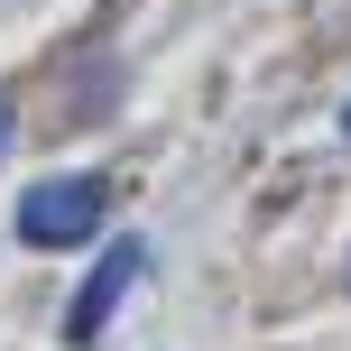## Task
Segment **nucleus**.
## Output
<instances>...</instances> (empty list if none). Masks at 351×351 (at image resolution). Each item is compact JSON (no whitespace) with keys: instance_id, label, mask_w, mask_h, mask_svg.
<instances>
[{"instance_id":"7ed1b4c3","label":"nucleus","mask_w":351,"mask_h":351,"mask_svg":"<svg viewBox=\"0 0 351 351\" xmlns=\"http://www.w3.org/2000/svg\"><path fill=\"white\" fill-rule=\"evenodd\" d=\"M0 158H10V111H0Z\"/></svg>"},{"instance_id":"20e7f679","label":"nucleus","mask_w":351,"mask_h":351,"mask_svg":"<svg viewBox=\"0 0 351 351\" xmlns=\"http://www.w3.org/2000/svg\"><path fill=\"white\" fill-rule=\"evenodd\" d=\"M342 130H351V111H342Z\"/></svg>"},{"instance_id":"f03ea898","label":"nucleus","mask_w":351,"mask_h":351,"mask_svg":"<svg viewBox=\"0 0 351 351\" xmlns=\"http://www.w3.org/2000/svg\"><path fill=\"white\" fill-rule=\"evenodd\" d=\"M139 268H148V250H139V241H111V250H102V268H93V278H84V296L65 305V342H84V351L102 342V333H111V315H121V296H130V278H139Z\"/></svg>"},{"instance_id":"f257e3e1","label":"nucleus","mask_w":351,"mask_h":351,"mask_svg":"<svg viewBox=\"0 0 351 351\" xmlns=\"http://www.w3.org/2000/svg\"><path fill=\"white\" fill-rule=\"evenodd\" d=\"M102 213H111L102 176H56V185H37L28 204H19V241L28 250H74V241H93Z\"/></svg>"}]
</instances>
